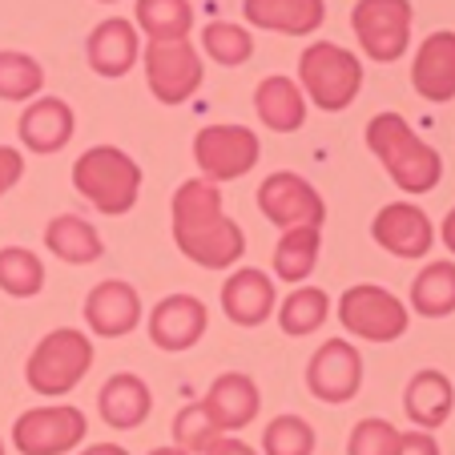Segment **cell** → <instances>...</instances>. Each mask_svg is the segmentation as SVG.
<instances>
[{
	"instance_id": "6da1fadb",
	"label": "cell",
	"mask_w": 455,
	"mask_h": 455,
	"mask_svg": "<svg viewBox=\"0 0 455 455\" xmlns=\"http://www.w3.org/2000/svg\"><path fill=\"white\" fill-rule=\"evenodd\" d=\"M173 242L178 250L206 270H230L242 254H246V234L222 210V194L214 181L189 178L173 194Z\"/></svg>"
},
{
	"instance_id": "7a4b0ae2",
	"label": "cell",
	"mask_w": 455,
	"mask_h": 455,
	"mask_svg": "<svg viewBox=\"0 0 455 455\" xmlns=\"http://www.w3.org/2000/svg\"><path fill=\"white\" fill-rule=\"evenodd\" d=\"M367 146L403 194H431L443 178V157L399 113H375L367 121Z\"/></svg>"
},
{
	"instance_id": "3957f363",
	"label": "cell",
	"mask_w": 455,
	"mask_h": 455,
	"mask_svg": "<svg viewBox=\"0 0 455 455\" xmlns=\"http://www.w3.org/2000/svg\"><path fill=\"white\" fill-rule=\"evenodd\" d=\"M73 186L93 210L121 218L138 206L141 165L117 146H93L73 162Z\"/></svg>"
},
{
	"instance_id": "277c9868",
	"label": "cell",
	"mask_w": 455,
	"mask_h": 455,
	"mask_svg": "<svg viewBox=\"0 0 455 455\" xmlns=\"http://www.w3.org/2000/svg\"><path fill=\"white\" fill-rule=\"evenodd\" d=\"M299 89L302 97L327 113L351 109V101L363 93V65L343 44H307L299 57Z\"/></svg>"
},
{
	"instance_id": "5b68a950",
	"label": "cell",
	"mask_w": 455,
	"mask_h": 455,
	"mask_svg": "<svg viewBox=\"0 0 455 455\" xmlns=\"http://www.w3.org/2000/svg\"><path fill=\"white\" fill-rule=\"evenodd\" d=\"M89 367H93L89 335H81L77 327H57L33 347V355L25 363V379L36 395L57 399L69 395L73 387L89 375Z\"/></svg>"
},
{
	"instance_id": "8992f818",
	"label": "cell",
	"mask_w": 455,
	"mask_h": 455,
	"mask_svg": "<svg viewBox=\"0 0 455 455\" xmlns=\"http://www.w3.org/2000/svg\"><path fill=\"white\" fill-rule=\"evenodd\" d=\"M359 49L379 65H391L411 44V0H359L351 9Z\"/></svg>"
},
{
	"instance_id": "52a82bcc",
	"label": "cell",
	"mask_w": 455,
	"mask_h": 455,
	"mask_svg": "<svg viewBox=\"0 0 455 455\" xmlns=\"http://www.w3.org/2000/svg\"><path fill=\"white\" fill-rule=\"evenodd\" d=\"M339 323L367 343H395L407 335V307L383 286L363 283L339 299Z\"/></svg>"
},
{
	"instance_id": "ba28073f",
	"label": "cell",
	"mask_w": 455,
	"mask_h": 455,
	"mask_svg": "<svg viewBox=\"0 0 455 455\" xmlns=\"http://www.w3.org/2000/svg\"><path fill=\"white\" fill-rule=\"evenodd\" d=\"M141 60H146L149 93L162 105H186L206 81V65L189 41H149Z\"/></svg>"
},
{
	"instance_id": "9c48e42d",
	"label": "cell",
	"mask_w": 455,
	"mask_h": 455,
	"mask_svg": "<svg viewBox=\"0 0 455 455\" xmlns=\"http://www.w3.org/2000/svg\"><path fill=\"white\" fill-rule=\"evenodd\" d=\"M258 133L246 125H206L194 138V162L206 181H238L258 165Z\"/></svg>"
},
{
	"instance_id": "30bf717a",
	"label": "cell",
	"mask_w": 455,
	"mask_h": 455,
	"mask_svg": "<svg viewBox=\"0 0 455 455\" xmlns=\"http://www.w3.org/2000/svg\"><path fill=\"white\" fill-rule=\"evenodd\" d=\"M258 210L262 218L283 230H299V226H318L327 222V202L318 198V189L310 186L307 178L291 170H278L270 173L262 186H258Z\"/></svg>"
},
{
	"instance_id": "8fae6325",
	"label": "cell",
	"mask_w": 455,
	"mask_h": 455,
	"mask_svg": "<svg viewBox=\"0 0 455 455\" xmlns=\"http://www.w3.org/2000/svg\"><path fill=\"white\" fill-rule=\"evenodd\" d=\"M85 431L89 419L77 407H33L12 423V447L20 455H69Z\"/></svg>"
},
{
	"instance_id": "7c38bea8",
	"label": "cell",
	"mask_w": 455,
	"mask_h": 455,
	"mask_svg": "<svg viewBox=\"0 0 455 455\" xmlns=\"http://www.w3.org/2000/svg\"><path fill=\"white\" fill-rule=\"evenodd\" d=\"M307 387L318 403H347L363 387V355L347 339H327L307 363Z\"/></svg>"
},
{
	"instance_id": "4fadbf2b",
	"label": "cell",
	"mask_w": 455,
	"mask_h": 455,
	"mask_svg": "<svg viewBox=\"0 0 455 455\" xmlns=\"http://www.w3.org/2000/svg\"><path fill=\"white\" fill-rule=\"evenodd\" d=\"M210 327V310L202 299L194 294H170L154 307L149 315V339H154L157 351L165 355H178V351H189L198 343Z\"/></svg>"
},
{
	"instance_id": "5bb4252c",
	"label": "cell",
	"mask_w": 455,
	"mask_h": 455,
	"mask_svg": "<svg viewBox=\"0 0 455 455\" xmlns=\"http://www.w3.org/2000/svg\"><path fill=\"white\" fill-rule=\"evenodd\" d=\"M371 238L395 258H427L435 230H431V218L423 214L411 202H391L375 214L371 222Z\"/></svg>"
},
{
	"instance_id": "9a60e30c",
	"label": "cell",
	"mask_w": 455,
	"mask_h": 455,
	"mask_svg": "<svg viewBox=\"0 0 455 455\" xmlns=\"http://www.w3.org/2000/svg\"><path fill=\"white\" fill-rule=\"evenodd\" d=\"M85 57H89V69L97 73V77H125L133 65H138L141 57V33L133 20L125 17H105L101 25L89 33L85 41Z\"/></svg>"
},
{
	"instance_id": "2e32d148",
	"label": "cell",
	"mask_w": 455,
	"mask_h": 455,
	"mask_svg": "<svg viewBox=\"0 0 455 455\" xmlns=\"http://www.w3.org/2000/svg\"><path fill=\"white\" fill-rule=\"evenodd\" d=\"M202 407H206V415L214 419V427L222 431V435H230V431H242L258 419L262 395H258V383L250 375L226 371V375H218L214 383H210Z\"/></svg>"
},
{
	"instance_id": "e0dca14e",
	"label": "cell",
	"mask_w": 455,
	"mask_h": 455,
	"mask_svg": "<svg viewBox=\"0 0 455 455\" xmlns=\"http://www.w3.org/2000/svg\"><path fill=\"white\" fill-rule=\"evenodd\" d=\"M85 323L93 335L101 339H121L141 323V294L121 278L97 283L85 299Z\"/></svg>"
},
{
	"instance_id": "ac0fdd59",
	"label": "cell",
	"mask_w": 455,
	"mask_h": 455,
	"mask_svg": "<svg viewBox=\"0 0 455 455\" xmlns=\"http://www.w3.org/2000/svg\"><path fill=\"white\" fill-rule=\"evenodd\" d=\"M411 85L423 101H451L455 97V33L451 28H439L427 41L419 44L411 65Z\"/></svg>"
},
{
	"instance_id": "d6986e66",
	"label": "cell",
	"mask_w": 455,
	"mask_h": 455,
	"mask_svg": "<svg viewBox=\"0 0 455 455\" xmlns=\"http://www.w3.org/2000/svg\"><path fill=\"white\" fill-rule=\"evenodd\" d=\"M73 129H77V117H73V109L60 97H33L17 121L20 141L33 154H57V149H65L73 138Z\"/></svg>"
},
{
	"instance_id": "ffe728a7",
	"label": "cell",
	"mask_w": 455,
	"mask_h": 455,
	"mask_svg": "<svg viewBox=\"0 0 455 455\" xmlns=\"http://www.w3.org/2000/svg\"><path fill=\"white\" fill-rule=\"evenodd\" d=\"M275 302H278V294H275L270 275H262L254 267L234 270L222 286V310L238 327H262L275 315Z\"/></svg>"
},
{
	"instance_id": "44dd1931",
	"label": "cell",
	"mask_w": 455,
	"mask_h": 455,
	"mask_svg": "<svg viewBox=\"0 0 455 455\" xmlns=\"http://www.w3.org/2000/svg\"><path fill=\"white\" fill-rule=\"evenodd\" d=\"M242 12L254 28L286 36H310L327 20V0H242Z\"/></svg>"
},
{
	"instance_id": "7402d4cb",
	"label": "cell",
	"mask_w": 455,
	"mask_h": 455,
	"mask_svg": "<svg viewBox=\"0 0 455 455\" xmlns=\"http://www.w3.org/2000/svg\"><path fill=\"white\" fill-rule=\"evenodd\" d=\"M97 411L109 427L117 431H133L149 419L154 411V395H149L146 379L129 375V371H117V375L105 379V387L97 391Z\"/></svg>"
},
{
	"instance_id": "603a6c76",
	"label": "cell",
	"mask_w": 455,
	"mask_h": 455,
	"mask_svg": "<svg viewBox=\"0 0 455 455\" xmlns=\"http://www.w3.org/2000/svg\"><path fill=\"white\" fill-rule=\"evenodd\" d=\"M455 407V387L443 371H415L411 383L403 391V411L419 431H435L447 423Z\"/></svg>"
},
{
	"instance_id": "cb8c5ba5",
	"label": "cell",
	"mask_w": 455,
	"mask_h": 455,
	"mask_svg": "<svg viewBox=\"0 0 455 455\" xmlns=\"http://www.w3.org/2000/svg\"><path fill=\"white\" fill-rule=\"evenodd\" d=\"M254 113L262 117V125L275 129V133H294V129H302V121H307V97H302L294 77L270 73V77H262L254 89Z\"/></svg>"
},
{
	"instance_id": "d4e9b609",
	"label": "cell",
	"mask_w": 455,
	"mask_h": 455,
	"mask_svg": "<svg viewBox=\"0 0 455 455\" xmlns=\"http://www.w3.org/2000/svg\"><path fill=\"white\" fill-rule=\"evenodd\" d=\"M44 246L60 258V262H69V267H89L97 258L105 254V242L85 218L77 214H57L49 226H44Z\"/></svg>"
},
{
	"instance_id": "484cf974",
	"label": "cell",
	"mask_w": 455,
	"mask_h": 455,
	"mask_svg": "<svg viewBox=\"0 0 455 455\" xmlns=\"http://www.w3.org/2000/svg\"><path fill=\"white\" fill-rule=\"evenodd\" d=\"M133 20H138V33H146L154 44L186 41L194 28V4L189 0H138Z\"/></svg>"
},
{
	"instance_id": "4316f807",
	"label": "cell",
	"mask_w": 455,
	"mask_h": 455,
	"mask_svg": "<svg viewBox=\"0 0 455 455\" xmlns=\"http://www.w3.org/2000/svg\"><path fill=\"white\" fill-rule=\"evenodd\" d=\"M318 246H323V230H318V226L283 230V238H278V246H275V275L291 286L307 283L318 262Z\"/></svg>"
},
{
	"instance_id": "83f0119b",
	"label": "cell",
	"mask_w": 455,
	"mask_h": 455,
	"mask_svg": "<svg viewBox=\"0 0 455 455\" xmlns=\"http://www.w3.org/2000/svg\"><path fill=\"white\" fill-rule=\"evenodd\" d=\"M411 307L423 318L455 315V262H427L411 283Z\"/></svg>"
},
{
	"instance_id": "f1b7e54d",
	"label": "cell",
	"mask_w": 455,
	"mask_h": 455,
	"mask_svg": "<svg viewBox=\"0 0 455 455\" xmlns=\"http://www.w3.org/2000/svg\"><path fill=\"white\" fill-rule=\"evenodd\" d=\"M327 315H331L327 291L299 286V291H291V299L278 307V327H283V335L302 339V335H315V331L327 323Z\"/></svg>"
},
{
	"instance_id": "f546056e",
	"label": "cell",
	"mask_w": 455,
	"mask_h": 455,
	"mask_svg": "<svg viewBox=\"0 0 455 455\" xmlns=\"http://www.w3.org/2000/svg\"><path fill=\"white\" fill-rule=\"evenodd\" d=\"M44 286V262L25 246L0 250V291L12 299H33Z\"/></svg>"
},
{
	"instance_id": "4dcf8cb0",
	"label": "cell",
	"mask_w": 455,
	"mask_h": 455,
	"mask_svg": "<svg viewBox=\"0 0 455 455\" xmlns=\"http://www.w3.org/2000/svg\"><path fill=\"white\" fill-rule=\"evenodd\" d=\"M44 85L41 60L17 49H0V101H33Z\"/></svg>"
},
{
	"instance_id": "1f68e13d",
	"label": "cell",
	"mask_w": 455,
	"mask_h": 455,
	"mask_svg": "<svg viewBox=\"0 0 455 455\" xmlns=\"http://www.w3.org/2000/svg\"><path fill=\"white\" fill-rule=\"evenodd\" d=\"M202 49H206L218 65L234 69V65H246V60L254 57V36H250V28L234 25V20H210V25L202 28Z\"/></svg>"
},
{
	"instance_id": "d6a6232c",
	"label": "cell",
	"mask_w": 455,
	"mask_h": 455,
	"mask_svg": "<svg viewBox=\"0 0 455 455\" xmlns=\"http://www.w3.org/2000/svg\"><path fill=\"white\" fill-rule=\"evenodd\" d=\"M262 451L267 455H310L315 451V427L302 415H278L262 431Z\"/></svg>"
},
{
	"instance_id": "836d02e7",
	"label": "cell",
	"mask_w": 455,
	"mask_h": 455,
	"mask_svg": "<svg viewBox=\"0 0 455 455\" xmlns=\"http://www.w3.org/2000/svg\"><path fill=\"white\" fill-rule=\"evenodd\" d=\"M218 439H222V431L214 427V419L206 415L202 403H189L178 411V419H173V447H181L186 455H206Z\"/></svg>"
},
{
	"instance_id": "e575fe53",
	"label": "cell",
	"mask_w": 455,
	"mask_h": 455,
	"mask_svg": "<svg viewBox=\"0 0 455 455\" xmlns=\"http://www.w3.org/2000/svg\"><path fill=\"white\" fill-rule=\"evenodd\" d=\"M399 431L387 419H359L347 439V455H395Z\"/></svg>"
},
{
	"instance_id": "d590c367",
	"label": "cell",
	"mask_w": 455,
	"mask_h": 455,
	"mask_svg": "<svg viewBox=\"0 0 455 455\" xmlns=\"http://www.w3.org/2000/svg\"><path fill=\"white\" fill-rule=\"evenodd\" d=\"M20 173H25V157H20V149L0 146V198H4V194L17 186Z\"/></svg>"
},
{
	"instance_id": "8d00e7d4",
	"label": "cell",
	"mask_w": 455,
	"mask_h": 455,
	"mask_svg": "<svg viewBox=\"0 0 455 455\" xmlns=\"http://www.w3.org/2000/svg\"><path fill=\"white\" fill-rule=\"evenodd\" d=\"M395 455H439V443L431 439V431H399Z\"/></svg>"
},
{
	"instance_id": "74e56055",
	"label": "cell",
	"mask_w": 455,
	"mask_h": 455,
	"mask_svg": "<svg viewBox=\"0 0 455 455\" xmlns=\"http://www.w3.org/2000/svg\"><path fill=\"white\" fill-rule=\"evenodd\" d=\"M206 455H258V451H254V447H250V443H242V439H230V435H222V439H218L214 447H210Z\"/></svg>"
},
{
	"instance_id": "f35d334b",
	"label": "cell",
	"mask_w": 455,
	"mask_h": 455,
	"mask_svg": "<svg viewBox=\"0 0 455 455\" xmlns=\"http://www.w3.org/2000/svg\"><path fill=\"white\" fill-rule=\"evenodd\" d=\"M81 455H129L125 447H117V443H93V447H85Z\"/></svg>"
},
{
	"instance_id": "ab89813d",
	"label": "cell",
	"mask_w": 455,
	"mask_h": 455,
	"mask_svg": "<svg viewBox=\"0 0 455 455\" xmlns=\"http://www.w3.org/2000/svg\"><path fill=\"white\" fill-rule=\"evenodd\" d=\"M439 234H443V246H447V250H451V254H455V210H451V214L443 218V230H439Z\"/></svg>"
},
{
	"instance_id": "60d3db41",
	"label": "cell",
	"mask_w": 455,
	"mask_h": 455,
	"mask_svg": "<svg viewBox=\"0 0 455 455\" xmlns=\"http://www.w3.org/2000/svg\"><path fill=\"white\" fill-rule=\"evenodd\" d=\"M149 455H186V451H181V447H154Z\"/></svg>"
},
{
	"instance_id": "b9f144b4",
	"label": "cell",
	"mask_w": 455,
	"mask_h": 455,
	"mask_svg": "<svg viewBox=\"0 0 455 455\" xmlns=\"http://www.w3.org/2000/svg\"><path fill=\"white\" fill-rule=\"evenodd\" d=\"M0 455H4V439H0Z\"/></svg>"
},
{
	"instance_id": "7bdbcfd3",
	"label": "cell",
	"mask_w": 455,
	"mask_h": 455,
	"mask_svg": "<svg viewBox=\"0 0 455 455\" xmlns=\"http://www.w3.org/2000/svg\"><path fill=\"white\" fill-rule=\"evenodd\" d=\"M101 4H117V0H101Z\"/></svg>"
}]
</instances>
